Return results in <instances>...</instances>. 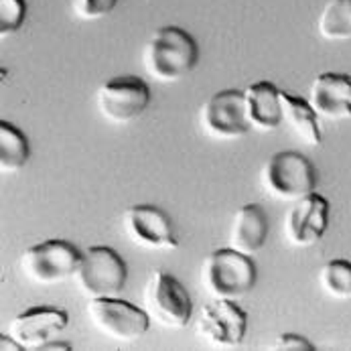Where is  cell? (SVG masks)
Returning <instances> with one entry per match:
<instances>
[{"label": "cell", "mask_w": 351, "mask_h": 351, "mask_svg": "<svg viewBox=\"0 0 351 351\" xmlns=\"http://www.w3.org/2000/svg\"><path fill=\"white\" fill-rule=\"evenodd\" d=\"M6 350H14V351H23V348L8 335V339H6V335H0V351H6Z\"/></svg>", "instance_id": "cell-24"}, {"label": "cell", "mask_w": 351, "mask_h": 351, "mask_svg": "<svg viewBox=\"0 0 351 351\" xmlns=\"http://www.w3.org/2000/svg\"><path fill=\"white\" fill-rule=\"evenodd\" d=\"M317 33L325 41H350L351 0H329L317 21Z\"/></svg>", "instance_id": "cell-19"}, {"label": "cell", "mask_w": 351, "mask_h": 351, "mask_svg": "<svg viewBox=\"0 0 351 351\" xmlns=\"http://www.w3.org/2000/svg\"><path fill=\"white\" fill-rule=\"evenodd\" d=\"M268 230H270V223H268V215L262 209V205L246 203L236 211V215L232 219L230 248L254 256L256 252L264 248Z\"/></svg>", "instance_id": "cell-16"}, {"label": "cell", "mask_w": 351, "mask_h": 351, "mask_svg": "<svg viewBox=\"0 0 351 351\" xmlns=\"http://www.w3.org/2000/svg\"><path fill=\"white\" fill-rule=\"evenodd\" d=\"M199 61L195 39L181 27H160L143 49V67L158 84H173L193 71Z\"/></svg>", "instance_id": "cell-1"}, {"label": "cell", "mask_w": 351, "mask_h": 351, "mask_svg": "<svg viewBox=\"0 0 351 351\" xmlns=\"http://www.w3.org/2000/svg\"><path fill=\"white\" fill-rule=\"evenodd\" d=\"M256 264L252 256L219 248L205 256L201 264V285L213 299L238 301L252 293L256 285Z\"/></svg>", "instance_id": "cell-2"}, {"label": "cell", "mask_w": 351, "mask_h": 351, "mask_svg": "<svg viewBox=\"0 0 351 351\" xmlns=\"http://www.w3.org/2000/svg\"><path fill=\"white\" fill-rule=\"evenodd\" d=\"M260 181L270 197L278 201H299L315 191L319 175L304 154L280 151L266 160Z\"/></svg>", "instance_id": "cell-3"}, {"label": "cell", "mask_w": 351, "mask_h": 351, "mask_svg": "<svg viewBox=\"0 0 351 351\" xmlns=\"http://www.w3.org/2000/svg\"><path fill=\"white\" fill-rule=\"evenodd\" d=\"M128 268L122 256L108 246H92L84 252V260L75 274L77 289L88 299L114 297L126 287Z\"/></svg>", "instance_id": "cell-7"}, {"label": "cell", "mask_w": 351, "mask_h": 351, "mask_svg": "<svg viewBox=\"0 0 351 351\" xmlns=\"http://www.w3.org/2000/svg\"><path fill=\"white\" fill-rule=\"evenodd\" d=\"M84 254L67 240H45L21 254L19 266L27 280L41 287L75 278Z\"/></svg>", "instance_id": "cell-4"}, {"label": "cell", "mask_w": 351, "mask_h": 351, "mask_svg": "<svg viewBox=\"0 0 351 351\" xmlns=\"http://www.w3.org/2000/svg\"><path fill=\"white\" fill-rule=\"evenodd\" d=\"M201 130L215 141H238L250 132L246 118L244 92L221 90L213 94L199 110Z\"/></svg>", "instance_id": "cell-10"}, {"label": "cell", "mask_w": 351, "mask_h": 351, "mask_svg": "<svg viewBox=\"0 0 351 351\" xmlns=\"http://www.w3.org/2000/svg\"><path fill=\"white\" fill-rule=\"evenodd\" d=\"M308 101L319 114V118L329 122L351 118V75L325 71L319 73L311 88Z\"/></svg>", "instance_id": "cell-14"}, {"label": "cell", "mask_w": 351, "mask_h": 351, "mask_svg": "<svg viewBox=\"0 0 351 351\" xmlns=\"http://www.w3.org/2000/svg\"><path fill=\"white\" fill-rule=\"evenodd\" d=\"M331 205L321 193L313 191L302 199L295 201L285 219L287 242L295 248L315 246L329 228Z\"/></svg>", "instance_id": "cell-13"}, {"label": "cell", "mask_w": 351, "mask_h": 351, "mask_svg": "<svg viewBox=\"0 0 351 351\" xmlns=\"http://www.w3.org/2000/svg\"><path fill=\"white\" fill-rule=\"evenodd\" d=\"M122 228L126 238L145 250H177L179 242L171 217L154 205H132L124 211Z\"/></svg>", "instance_id": "cell-12"}, {"label": "cell", "mask_w": 351, "mask_h": 351, "mask_svg": "<svg viewBox=\"0 0 351 351\" xmlns=\"http://www.w3.org/2000/svg\"><path fill=\"white\" fill-rule=\"evenodd\" d=\"M280 104H282V122L293 130V134L306 147H319L321 136V124L319 114L311 106V101L301 96L280 92Z\"/></svg>", "instance_id": "cell-17"}, {"label": "cell", "mask_w": 351, "mask_h": 351, "mask_svg": "<svg viewBox=\"0 0 351 351\" xmlns=\"http://www.w3.org/2000/svg\"><path fill=\"white\" fill-rule=\"evenodd\" d=\"M86 317L100 335L126 343L147 335L152 323L145 308L114 297L90 299L86 306Z\"/></svg>", "instance_id": "cell-5"}, {"label": "cell", "mask_w": 351, "mask_h": 351, "mask_svg": "<svg viewBox=\"0 0 351 351\" xmlns=\"http://www.w3.org/2000/svg\"><path fill=\"white\" fill-rule=\"evenodd\" d=\"M29 138L14 124L0 120V171L16 173L29 162Z\"/></svg>", "instance_id": "cell-18"}, {"label": "cell", "mask_w": 351, "mask_h": 351, "mask_svg": "<svg viewBox=\"0 0 351 351\" xmlns=\"http://www.w3.org/2000/svg\"><path fill=\"white\" fill-rule=\"evenodd\" d=\"M248 331V315L236 301L213 299L197 317V335L217 350H236Z\"/></svg>", "instance_id": "cell-9"}, {"label": "cell", "mask_w": 351, "mask_h": 351, "mask_svg": "<svg viewBox=\"0 0 351 351\" xmlns=\"http://www.w3.org/2000/svg\"><path fill=\"white\" fill-rule=\"evenodd\" d=\"M118 0H73V12L82 21H98L116 8Z\"/></svg>", "instance_id": "cell-22"}, {"label": "cell", "mask_w": 351, "mask_h": 351, "mask_svg": "<svg viewBox=\"0 0 351 351\" xmlns=\"http://www.w3.org/2000/svg\"><path fill=\"white\" fill-rule=\"evenodd\" d=\"M27 19L25 0H0V37L14 35Z\"/></svg>", "instance_id": "cell-21"}, {"label": "cell", "mask_w": 351, "mask_h": 351, "mask_svg": "<svg viewBox=\"0 0 351 351\" xmlns=\"http://www.w3.org/2000/svg\"><path fill=\"white\" fill-rule=\"evenodd\" d=\"M145 311L151 321L167 329H183L193 315V301L187 289L169 272H152L145 289Z\"/></svg>", "instance_id": "cell-6"}, {"label": "cell", "mask_w": 351, "mask_h": 351, "mask_svg": "<svg viewBox=\"0 0 351 351\" xmlns=\"http://www.w3.org/2000/svg\"><path fill=\"white\" fill-rule=\"evenodd\" d=\"M244 92V108L252 130L272 132L282 124L280 90L272 82H256Z\"/></svg>", "instance_id": "cell-15"}, {"label": "cell", "mask_w": 351, "mask_h": 351, "mask_svg": "<svg viewBox=\"0 0 351 351\" xmlns=\"http://www.w3.org/2000/svg\"><path fill=\"white\" fill-rule=\"evenodd\" d=\"M69 323L67 311L57 306H29L19 313L10 325L8 335L23 351H43L45 346L57 339Z\"/></svg>", "instance_id": "cell-11"}, {"label": "cell", "mask_w": 351, "mask_h": 351, "mask_svg": "<svg viewBox=\"0 0 351 351\" xmlns=\"http://www.w3.org/2000/svg\"><path fill=\"white\" fill-rule=\"evenodd\" d=\"M319 285L321 291L337 301H350L351 299V262L337 258L327 264H323L319 272Z\"/></svg>", "instance_id": "cell-20"}, {"label": "cell", "mask_w": 351, "mask_h": 351, "mask_svg": "<svg viewBox=\"0 0 351 351\" xmlns=\"http://www.w3.org/2000/svg\"><path fill=\"white\" fill-rule=\"evenodd\" d=\"M43 351H71L69 343H59V341H51L49 346H45Z\"/></svg>", "instance_id": "cell-25"}, {"label": "cell", "mask_w": 351, "mask_h": 351, "mask_svg": "<svg viewBox=\"0 0 351 351\" xmlns=\"http://www.w3.org/2000/svg\"><path fill=\"white\" fill-rule=\"evenodd\" d=\"M151 104V88L136 75H118L101 84L96 106L110 124H130L145 114Z\"/></svg>", "instance_id": "cell-8"}, {"label": "cell", "mask_w": 351, "mask_h": 351, "mask_svg": "<svg viewBox=\"0 0 351 351\" xmlns=\"http://www.w3.org/2000/svg\"><path fill=\"white\" fill-rule=\"evenodd\" d=\"M274 350L276 351H315V346L297 333H285V335H278L276 341H274Z\"/></svg>", "instance_id": "cell-23"}]
</instances>
